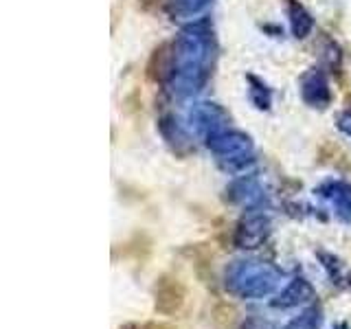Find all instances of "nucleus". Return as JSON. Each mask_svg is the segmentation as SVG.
I'll use <instances>...</instances> for the list:
<instances>
[{
	"instance_id": "nucleus-1",
	"label": "nucleus",
	"mask_w": 351,
	"mask_h": 329,
	"mask_svg": "<svg viewBox=\"0 0 351 329\" xmlns=\"http://www.w3.org/2000/svg\"><path fill=\"white\" fill-rule=\"evenodd\" d=\"M213 38L206 22H195L186 27L173 42L169 82L171 90L178 95H193L206 82L208 62H211Z\"/></svg>"
},
{
	"instance_id": "nucleus-2",
	"label": "nucleus",
	"mask_w": 351,
	"mask_h": 329,
	"mask_svg": "<svg viewBox=\"0 0 351 329\" xmlns=\"http://www.w3.org/2000/svg\"><path fill=\"white\" fill-rule=\"evenodd\" d=\"M189 123L195 127H202L208 132V136L222 132L224 125L228 123V117L217 103H195L189 112Z\"/></svg>"
},
{
	"instance_id": "nucleus-3",
	"label": "nucleus",
	"mask_w": 351,
	"mask_h": 329,
	"mask_svg": "<svg viewBox=\"0 0 351 329\" xmlns=\"http://www.w3.org/2000/svg\"><path fill=\"white\" fill-rule=\"evenodd\" d=\"M301 95H303V101L310 103L312 108H325L329 103V99H332L327 77L321 71L307 73L301 82Z\"/></svg>"
},
{
	"instance_id": "nucleus-4",
	"label": "nucleus",
	"mask_w": 351,
	"mask_h": 329,
	"mask_svg": "<svg viewBox=\"0 0 351 329\" xmlns=\"http://www.w3.org/2000/svg\"><path fill=\"white\" fill-rule=\"evenodd\" d=\"M184 305V288L178 281L162 279L156 285V310L162 314H173L180 312Z\"/></svg>"
},
{
	"instance_id": "nucleus-5",
	"label": "nucleus",
	"mask_w": 351,
	"mask_h": 329,
	"mask_svg": "<svg viewBox=\"0 0 351 329\" xmlns=\"http://www.w3.org/2000/svg\"><path fill=\"white\" fill-rule=\"evenodd\" d=\"M290 22H292V33L296 38H307V36H310L312 27H314L312 16L307 14L301 5H292L290 7Z\"/></svg>"
},
{
	"instance_id": "nucleus-6",
	"label": "nucleus",
	"mask_w": 351,
	"mask_h": 329,
	"mask_svg": "<svg viewBox=\"0 0 351 329\" xmlns=\"http://www.w3.org/2000/svg\"><path fill=\"white\" fill-rule=\"evenodd\" d=\"M211 0H171V11L176 16L182 18H193L208 7Z\"/></svg>"
},
{
	"instance_id": "nucleus-7",
	"label": "nucleus",
	"mask_w": 351,
	"mask_h": 329,
	"mask_svg": "<svg viewBox=\"0 0 351 329\" xmlns=\"http://www.w3.org/2000/svg\"><path fill=\"white\" fill-rule=\"evenodd\" d=\"M338 127L343 130L347 136H351V110H345V112L338 114Z\"/></svg>"
},
{
	"instance_id": "nucleus-8",
	"label": "nucleus",
	"mask_w": 351,
	"mask_h": 329,
	"mask_svg": "<svg viewBox=\"0 0 351 329\" xmlns=\"http://www.w3.org/2000/svg\"><path fill=\"white\" fill-rule=\"evenodd\" d=\"M154 329H171V327H165V325H154Z\"/></svg>"
}]
</instances>
